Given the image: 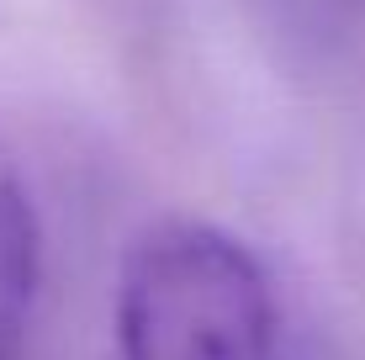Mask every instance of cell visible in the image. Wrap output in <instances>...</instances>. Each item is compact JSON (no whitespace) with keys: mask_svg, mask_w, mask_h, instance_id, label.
<instances>
[{"mask_svg":"<svg viewBox=\"0 0 365 360\" xmlns=\"http://www.w3.org/2000/svg\"><path fill=\"white\" fill-rule=\"evenodd\" d=\"M37 217L27 196L0 180V360L16 355L37 297Z\"/></svg>","mask_w":365,"mask_h":360,"instance_id":"obj_2","label":"cell"},{"mask_svg":"<svg viewBox=\"0 0 365 360\" xmlns=\"http://www.w3.org/2000/svg\"><path fill=\"white\" fill-rule=\"evenodd\" d=\"M122 360H275V297L238 239L207 222L154 228L117 292Z\"/></svg>","mask_w":365,"mask_h":360,"instance_id":"obj_1","label":"cell"}]
</instances>
